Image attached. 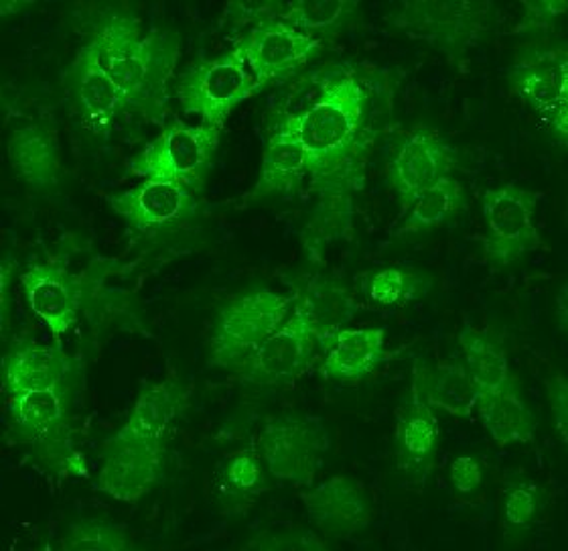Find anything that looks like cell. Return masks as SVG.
<instances>
[{"instance_id":"obj_8","label":"cell","mask_w":568,"mask_h":551,"mask_svg":"<svg viewBox=\"0 0 568 551\" xmlns=\"http://www.w3.org/2000/svg\"><path fill=\"white\" fill-rule=\"evenodd\" d=\"M329 448L332 435L320 418L288 411L266 418L256 452L274 480L311 487Z\"/></svg>"},{"instance_id":"obj_2","label":"cell","mask_w":568,"mask_h":551,"mask_svg":"<svg viewBox=\"0 0 568 551\" xmlns=\"http://www.w3.org/2000/svg\"><path fill=\"white\" fill-rule=\"evenodd\" d=\"M83 43L119 86L131 112L163 122L169 117V84L181 60V37L144 23L129 7L92 4L80 17Z\"/></svg>"},{"instance_id":"obj_22","label":"cell","mask_w":568,"mask_h":551,"mask_svg":"<svg viewBox=\"0 0 568 551\" xmlns=\"http://www.w3.org/2000/svg\"><path fill=\"white\" fill-rule=\"evenodd\" d=\"M321 374L333 381H362L378 369L386 354V328H344L323 344Z\"/></svg>"},{"instance_id":"obj_11","label":"cell","mask_w":568,"mask_h":551,"mask_svg":"<svg viewBox=\"0 0 568 551\" xmlns=\"http://www.w3.org/2000/svg\"><path fill=\"white\" fill-rule=\"evenodd\" d=\"M457 168L455 149L435 129L416 127L392 147L386 176L406 212L420 193Z\"/></svg>"},{"instance_id":"obj_33","label":"cell","mask_w":568,"mask_h":551,"mask_svg":"<svg viewBox=\"0 0 568 551\" xmlns=\"http://www.w3.org/2000/svg\"><path fill=\"white\" fill-rule=\"evenodd\" d=\"M542 501V491L530 480L511 482L504 492V528L508 535H518L530 528Z\"/></svg>"},{"instance_id":"obj_27","label":"cell","mask_w":568,"mask_h":551,"mask_svg":"<svg viewBox=\"0 0 568 551\" xmlns=\"http://www.w3.org/2000/svg\"><path fill=\"white\" fill-rule=\"evenodd\" d=\"M459 344L463 362L477 384L479 395L496 393L511 384L508 354L496 338L465 328L459 334Z\"/></svg>"},{"instance_id":"obj_6","label":"cell","mask_w":568,"mask_h":551,"mask_svg":"<svg viewBox=\"0 0 568 551\" xmlns=\"http://www.w3.org/2000/svg\"><path fill=\"white\" fill-rule=\"evenodd\" d=\"M262 88L236 46L217 58L190 63L175 80V98L187 117L224 129L227 117Z\"/></svg>"},{"instance_id":"obj_38","label":"cell","mask_w":568,"mask_h":551,"mask_svg":"<svg viewBox=\"0 0 568 551\" xmlns=\"http://www.w3.org/2000/svg\"><path fill=\"white\" fill-rule=\"evenodd\" d=\"M29 4H31V2H29ZM29 4H23V2H19V4H17V2H2V4H0V12H2V17H7V12H9V17H11V14H14V11L27 9Z\"/></svg>"},{"instance_id":"obj_24","label":"cell","mask_w":568,"mask_h":551,"mask_svg":"<svg viewBox=\"0 0 568 551\" xmlns=\"http://www.w3.org/2000/svg\"><path fill=\"white\" fill-rule=\"evenodd\" d=\"M307 183L308 163L303 147L274 129L262 153L261 176L246 200L254 204L271 196H293L303 192Z\"/></svg>"},{"instance_id":"obj_37","label":"cell","mask_w":568,"mask_h":551,"mask_svg":"<svg viewBox=\"0 0 568 551\" xmlns=\"http://www.w3.org/2000/svg\"><path fill=\"white\" fill-rule=\"evenodd\" d=\"M526 9V27H546L560 14L567 12V2H524Z\"/></svg>"},{"instance_id":"obj_13","label":"cell","mask_w":568,"mask_h":551,"mask_svg":"<svg viewBox=\"0 0 568 551\" xmlns=\"http://www.w3.org/2000/svg\"><path fill=\"white\" fill-rule=\"evenodd\" d=\"M70 110L92 134L108 137L122 112H131L119 86L110 80L95 58L94 49L82 43L75 58L61 73Z\"/></svg>"},{"instance_id":"obj_15","label":"cell","mask_w":568,"mask_h":551,"mask_svg":"<svg viewBox=\"0 0 568 551\" xmlns=\"http://www.w3.org/2000/svg\"><path fill=\"white\" fill-rule=\"evenodd\" d=\"M237 46L252 73L266 88L271 82L301 70L315 56H320L323 41L301 33L281 19H271L252 29Z\"/></svg>"},{"instance_id":"obj_25","label":"cell","mask_w":568,"mask_h":551,"mask_svg":"<svg viewBox=\"0 0 568 551\" xmlns=\"http://www.w3.org/2000/svg\"><path fill=\"white\" fill-rule=\"evenodd\" d=\"M416 374L430 408L440 409L453 418L474 415L479 401V389L463 360L440 362L435 369L416 367Z\"/></svg>"},{"instance_id":"obj_26","label":"cell","mask_w":568,"mask_h":551,"mask_svg":"<svg viewBox=\"0 0 568 551\" xmlns=\"http://www.w3.org/2000/svg\"><path fill=\"white\" fill-rule=\"evenodd\" d=\"M489 435L497 445L532 442L538 420L509 384L496 393L479 395L477 409Z\"/></svg>"},{"instance_id":"obj_1","label":"cell","mask_w":568,"mask_h":551,"mask_svg":"<svg viewBox=\"0 0 568 551\" xmlns=\"http://www.w3.org/2000/svg\"><path fill=\"white\" fill-rule=\"evenodd\" d=\"M378 114L366 78L355 68H335L321 76L307 109L286 114L276 127L307 156L315 206L301 239L311 263H323L333 242L352 232L355 200L366 186L367 161L379 134Z\"/></svg>"},{"instance_id":"obj_28","label":"cell","mask_w":568,"mask_h":551,"mask_svg":"<svg viewBox=\"0 0 568 551\" xmlns=\"http://www.w3.org/2000/svg\"><path fill=\"white\" fill-rule=\"evenodd\" d=\"M465 208V188L453 176H447L428 190L420 193L410 208L404 212L406 218L396 230L398 237L420 234L426 230L449 222L450 218L459 217Z\"/></svg>"},{"instance_id":"obj_35","label":"cell","mask_w":568,"mask_h":551,"mask_svg":"<svg viewBox=\"0 0 568 551\" xmlns=\"http://www.w3.org/2000/svg\"><path fill=\"white\" fill-rule=\"evenodd\" d=\"M546 393L552 413V423L558 438L562 443L568 442V384L562 372H555L550 379H546Z\"/></svg>"},{"instance_id":"obj_16","label":"cell","mask_w":568,"mask_h":551,"mask_svg":"<svg viewBox=\"0 0 568 551\" xmlns=\"http://www.w3.org/2000/svg\"><path fill=\"white\" fill-rule=\"evenodd\" d=\"M315 347L317 340L303 313L293 308L284 324L268 335L237 371L246 383L264 387L288 383L305 371Z\"/></svg>"},{"instance_id":"obj_29","label":"cell","mask_w":568,"mask_h":551,"mask_svg":"<svg viewBox=\"0 0 568 551\" xmlns=\"http://www.w3.org/2000/svg\"><path fill=\"white\" fill-rule=\"evenodd\" d=\"M433 289V279L404 267H384L362 277V291L384 308H404L423 300Z\"/></svg>"},{"instance_id":"obj_3","label":"cell","mask_w":568,"mask_h":551,"mask_svg":"<svg viewBox=\"0 0 568 551\" xmlns=\"http://www.w3.org/2000/svg\"><path fill=\"white\" fill-rule=\"evenodd\" d=\"M187 395L175 377L142 389L129 420L100 445L98 491L122 503H136L153 491L165 472L171 430Z\"/></svg>"},{"instance_id":"obj_23","label":"cell","mask_w":568,"mask_h":551,"mask_svg":"<svg viewBox=\"0 0 568 551\" xmlns=\"http://www.w3.org/2000/svg\"><path fill=\"white\" fill-rule=\"evenodd\" d=\"M295 295V308L303 313L317 347H323L332 335L344 330L359 310L354 295L342 283L327 277L311 279L303 288L296 289Z\"/></svg>"},{"instance_id":"obj_12","label":"cell","mask_w":568,"mask_h":551,"mask_svg":"<svg viewBox=\"0 0 568 551\" xmlns=\"http://www.w3.org/2000/svg\"><path fill=\"white\" fill-rule=\"evenodd\" d=\"M108 206L136 237H153L197 214L200 196L173 181L144 180L124 192L110 193Z\"/></svg>"},{"instance_id":"obj_31","label":"cell","mask_w":568,"mask_h":551,"mask_svg":"<svg viewBox=\"0 0 568 551\" xmlns=\"http://www.w3.org/2000/svg\"><path fill=\"white\" fill-rule=\"evenodd\" d=\"M359 2L347 0H301L284 4L278 14L281 21L298 29L301 33L315 37L313 33H333L352 21Z\"/></svg>"},{"instance_id":"obj_7","label":"cell","mask_w":568,"mask_h":551,"mask_svg":"<svg viewBox=\"0 0 568 551\" xmlns=\"http://www.w3.org/2000/svg\"><path fill=\"white\" fill-rule=\"evenodd\" d=\"M296 295L254 289L222 305L210 335V362L217 369H240L262 342L274 334L295 308Z\"/></svg>"},{"instance_id":"obj_34","label":"cell","mask_w":568,"mask_h":551,"mask_svg":"<svg viewBox=\"0 0 568 551\" xmlns=\"http://www.w3.org/2000/svg\"><path fill=\"white\" fill-rule=\"evenodd\" d=\"M244 550L262 551H315L329 550L325 541H321L315 533L303 529H286V531H266L256 535L254 540L244 545Z\"/></svg>"},{"instance_id":"obj_18","label":"cell","mask_w":568,"mask_h":551,"mask_svg":"<svg viewBox=\"0 0 568 551\" xmlns=\"http://www.w3.org/2000/svg\"><path fill=\"white\" fill-rule=\"evenodd\" d=\"M308 521L327 538H349L372 523V499L362 482L337 474L301 492Z\"/></svg>"},{"instance_id":"obj_5","label":"cell","mask_w":568,"mask_h":551,"mask_svg":"<svg viewBox=\"0 0 568 551\" xmlns=\"http://www.w3.org/2000/svg\"><path fill=\"white\" fill-rule=\"evenodd\" d=\"M220 127L173 119L163 132L129 161L141 180L173 181L202 196L222 143Z\"/></svg>"},{"instance_id":"obj_10","label":"cell","mask_w":568,"mask_h":551,"mask_svg":"<svg viewBox=\"0 0 568 551\" xmlns=\"http://www.w3.org/2000/svg\"><path fill=\"white\" fill-rule=\"evenodd\" d=\"M508 78L511 90L540 117L546 132L560 147H567V49H532L514 61Z\"/></svg>"},{"instance_id":"obj_9","label":"cell","mask_w":568,"mask_h":551,"mask_svg":"<svg viewBox=\"0 0 568 551\" xmlns=\"http://www.w3.org/2000/svg\"><path fill=\"white\" fill-rule=\"evenodd\" d=\"M486 239L484 257L491 271H504L520 263L524 257L545 249L536 227L538 193L518 183L489 188L481 198Z\"/></svg>"},{"instance_id":"obj_36","label":"cell","mask_w":568,"mask_h":551,"mask_svg":"<svg viewBox=\"0 0 568 551\" xmlns=\"http://www.w3.org/2000/svg\"><path fill=\"white\" fill-rule=\"evenodd\" d=\"M449 477L453 489L459 494H474L484 482V468L474 455H459L450 464Z\"/></svg>"},{"instance_id":"obj_19","label":"cell","mask_w":568,"mask_h":551,"mask_svg":"<svg viewBox=\"0 0 568 551\" xmlns=\"http://www.w3.org/2000/svg\"><path fill=\"white\" fill-rule=\"evenodd\" d=\"M491 4L475 2H415L406 4L398 24L410 36L426 39L435 48L450 53L471 43L487 17Z\"/></svg>"},{"instance_id":"obj_4","label":"cell","mask_w":568,"mask_h":551,"mask_svg":"<svg viewBox=\"0 0 568 551\" xmlns=\"http://www.w3.org/2000/svg\"><path fill=\"white\" fill-rule=\"evenodd\" d=\"M7 440L27 462L58 479H90L85 455L73 438L71 383L48 391L4 397Z\"/></svg>"},{"instance_id":"obj_17","label":"cell","mask_w":568,"mask_h":551,"mask_svg":"<svg viewBox=\"0 0 568 551\" xmlns=\"http://www.w3.org/2000/svg\"><path fill=\"white\" fill-rule=\"evenodd\" d=\"M438 420L435 409L426 403L416 369L413 371L410 391L403 408L396 413L394 430V460L396 468L413 482L423 484L437 460Z\"/></svg>"},{"instance_id":"obj_30","label":"cell","mask_w":568,"mask_h":551,"mask_svg":"<svg viewBox=\"0 0 568 551\" xmlns=\"http://www.w3.org/2000/svg\"><path fill=\"white\" fill-rule=\"evenodd\" d=\"M61 551H131L136 550L129 529L110 519L80 517L68 523L60 538Z\"/></svg>"},{"instance_id":"obj_21","label":"cell","mask_w":568,"mask_h":551,"mask_svg":"<svg viewBox=\"0 0 568 551\" xmlns=\"http://www.w3.org/2000/svg\"><path fill=\"white\" fill-rule=\"evenodd\" d=\"M73 372V360L63 352V347L17 342L2 357V393L21 395L55 389L70 383Z\"/></svg>"},{"instance_id":"obj_32","label":"cell","mask_w":568,"mask_h":551,"mask_svg":"<svg viewBox=\"0 0 568 551\" xmlns=\"http://www.w3.org/2000/svg\"><path fill=\"white\" fill-rule=\"evenodd\" d=\"M268 489L261 454L242 450L225 460L220 472V492L230 504H248Z\"/></svg>"},{"instance_id":"obj_14","label":"cell","mask_w":568,"mask_h":551,"mask_svg":"<svg viewBox=\"0 0 568 551\" xmlns=\"http://www.w3.org/2000/svg\"><path fill=\"white\" fill-rule=\"evenodd\" d=\"M19 279L31 312L48 325L53 342L61 347L63 335L80 320L82 279L58 261L29 264Z\"/></svg>"},{"instance_id":"obj_20","label":"cell","mask_w":568,"mask_h":551,"mask_svg":"<svg viewBox=\"0 0 568 551\" xmlns=\"http://www.w3.org/2000/svg\"><path fill=\"white\" fill-rule=\"evenodd\" d=\"M7 156L14 176L31 192H55L65 180L60 132L51 122H31L12 131Z\"/></svg>"}]
</instances>
